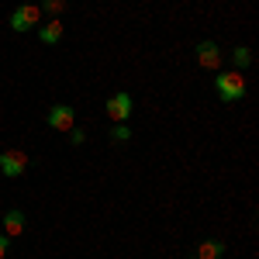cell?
Returning <instances> with one entry per match:
<instances>
[{"instance_id": "obj_9", "label": "cell", "mask_w": 259, "mask_h": 259, "mask_svg": "<svg viewBox=\"0 0 259 259\" xmlns=\"http://www.w3.org/2000/svg\"><path fill=\"white\" fill-rule=\"evenodd\" d=\"M225 252H228V245L218 242V239H204L197 245V259H221Z\"/></svg>"}, {"instance_id": "obj_10", "label": "cell", "mask_w": 259, "mask_h": 259, "mask_svg": "<svg viewBox=\"0 0 259 259\" xmlns=\"http://www.w3.org/2000/svg\"><path fill=\"white\" fill-rule=\"evenodd\" d=\"M232 62H235L239 73H245V69L252 66V49H249V45H235V49H232Z\"/></svg>"}, {"instance_id": "obj_5", "label": "cell", "mask_w": 259, "mask_h": 259, "mask_svg": "<svg viewBox=\"0 0 259 259\" xmlns=\"http://www.w3.org/2000/svg\"><path fill=\"white\" fill-rule=\"evenodd\" d=\"M132 111H135V100H132L128 90H118L114 97L107 100V118H111V121H128V118H132Z\"/></svg>"}, {"instance_id": "obj_6", "label": "cell", "mask_w": 259, "mask_h": 259, "mask_svg": "<svg viewBox=\"0 0 259 259\" xmlns=\"http://www.w3.org/2000/svg\"><path fill=\"white\" fill-rule=\"evenodd\" d=\"M197 62L204 66V69H214L218 73L221 69V49H218V41H211V38H204V41H197Z\"/></svg>"}, {"instance_id": "obj_8", "label": "cell", "mask_w": 259, "mask_h": 259, "mask_svg": "<svg viewBox=\"0 0 259 259\" xmlns=\"http://www.w3.org/2000/svg\"><path fill=\"white\" fill-rule=\"evenodd\" d=\"M4 235L7 239H18L21 232H24V225H28V218H24V211L21 207H11V211H4Z\"/></svg>"}, {"instance_id": "obj_1", "label": "cell", "mask_w": 259, "mask_h": 259, "mask_svg": "<svg viewBox=\"0 0 259 259\" xmlns=\"http://www.w3.org/2000/svg\"><path fill=\"white\" fill-rule=\"evenodd\" d=\"M214 90H218L221 100H228V104H235V100L245 97V73H239V69H228V73H221L214 76Z\"/></svg>"}, {"instance_id": "obj_13", "label": "cell", "mask_w": 259, "mask_h": 259, "mask_svg": "<svg viewBox=\"0 0 259 259\" xmlns=\"http://www.w3.org/2000/svg\"><path fill=\"white\" fill-rule=\"evenodd\" d=\"M69 142H73V145H83V142H87V135H83L80 128H69Z\"/></svg>"}, {"instance_id": "obj_14", "label": "cell", "mask_w": 259, "mask_h": 259, "mask_svg": "<svg viewBox=\"0 0 259 259\" xmlns=\"http://www.w3.org/2000/svg\"><path fill=\"white\" fill-rule=\"evenodd\" d=\"M7 249H11V239H7V235H4V232H0V259L7 256Z\"/></svg>"}, {"instance_id": "obj_4", "label": "cell", "mask_w": 259, "mask_h": 259, "mask_svg": "<svg viewBox=\"0 0 259 259\" xmlns=\"http://www.w3.org/2000/svg\"><path fill=\"white\" fill-rule=\"evenodd\" d=\"M45 121H49V128H56V132H69L73 121H76V111H73V104H52L49 114H45Z\"/></svg>"}, {"instance_id": "obj_11", "label": "cell", "mask_w": 259, "mask_h": 259, "mask_svg": "<svg viewBox=\"0 0 259 259\" xmlns=\"http://www.w3.org/2000/svg\"><path fill=\"white\" fill-rule=\"evenodd\" d=\"M128 139H132L128 121H114V128H111V142H128Z\"/></svg>"}, {"instance_id": "obj_7", "label": "cell", "mask_w": 259, "mask_h": 259, "mask_svg": "<svg viewBox=\"0 0 259 259\" xmlns=\"http://www.w3.org/2000/svg\"><path fill=\"white\" fill-rule=\"evenodd\" d=\"M35 31H38L41 45H59L62 35H66V24H62L59 18H45V21L38 24V28H35Z\"/></svg>"}, {"instance_id": "obj_12", "label": "cell", "mask_w": 259, "mask_h": 259, "mask_svg": "<svg viewBox=\"0 0 259 259\" xmlns=\"http://www.w3.org/2000/svg\"><path fill=\"white\" fill-rule=\"evenodd\" d=\"M62 11H66V0H45V4H41V14H45V18H59Z\"/></svg>"}, {"instance_id": "obj_2", "label": "cell", "mask_w": 259, "mask_h": 259, "mask_svg": "<svg viewBox=\"0 0 259 259\" xmlns=\"http://www.w3.org/2000/svg\"><path fill=\"white\" fill-rule=\"evenodd\" d=\"M41 24V7L38 4H18L14 11H11V18H7V28L11 31H35Z\"/></svg>"}, {"instance_id": "obj_3", "label": "cell", "mask_w": 259, "mask_h": 259, "mask_svg": "<svg viewBox=\"0 0 259 259\" xmlns=\"http://www.w3.org/2000/svg\"><path fill=\"white\" fill-rule=\"evenodd\" d=\"M24 169H28V156H24L21 149H4V152H0V173L7 180H18Z\"/></svg>"}]
</instances>
